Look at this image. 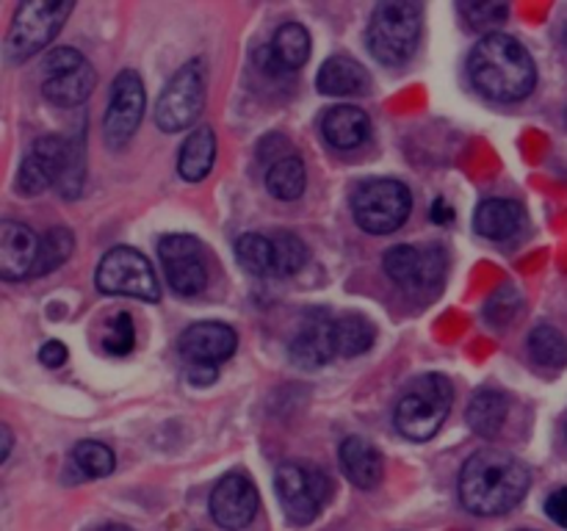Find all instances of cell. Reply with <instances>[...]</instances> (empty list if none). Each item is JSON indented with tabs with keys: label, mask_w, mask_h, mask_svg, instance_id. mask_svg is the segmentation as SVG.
Wrapping results in <instances>:
<instances>
[{
	"label": "cell",
	"mask_w": 567,
	"mask_h": 531,
	"mask_svg": "<svg viewBox=\"0 0 567 531\" xmlns=\"http://www.w3.org/2000/svg\"><path fill=\"white\" fill-rule=\"evenodd\" d=\"M336 321L338 315L324 313V310H313V313L305 315L302 326L288 346V357L297 368L316 371L330 363L332 357H338Z\"/></svg>",
	"instance_id": "15"
},
{
	"label": "cell",
	"mask_w": 567,
	"mask_h": 531,
	"mask_svg": "<svg viewBox=\"0 0 567 531\" xmlns=\"http://www.w3.org/2000/svg\"><path fill=\"white\" fill-rule=\"evenodd\" d=\"M238 335L233 326L221 324V321H199L192 324L177 341V352H181L183 365H186V376L192 385H214L219 365L236 354Z\"/></svg>",
	"instance_id": "7"
},
{
	"label": "cell",
	"mask_w": 567,
	"mask_h": 531,
	"mask_svg": "<svg viewBox=\"0 0 567 531\" xmlns=\"http://www.w3.org/2000/svg\"><path fill=\"white\" fill-rule=\"evenodd\" d=\"M385 271L396 285L404 291L421 293L432 291L446 277V252L437 243H426V247H415V243H399V247L385 252Z\"/></svg>",
	"instance_id": "11"
},
{
	"label": "cell",
	"mask_w": 567,
	"mask_h": 531,
	"mask_svg": "<svg viewBox=\"0 0 567 531\" xmlns=\"http://www.w3.org/2000/svg\"><path fill=\"white\" fill-rule=\"evenodd\" d=\"M258 487L247 473H227L210 492V518L227 531H241L258 514Z\"/></svg>",
	"instance_id": "16"
},
{
	"label": "cell",
	"mask_w": 567,
	"mask_h": 531,
	"mask_svg": "<svg viewBox=\"0 0 567 531\" xmlns=\"http://www.w3.org/2000/svg\"><path fill=\"white\" fill-rule=\"evenodd\" d=\"M413 210V194L408 183L393 177H371L352 194L354 221L371 236H388L408 221Z\"/></svg>",
	"instance_id": "5"
},
{
	"label": "cell",
	"mask_w": 567,
	"mask_h": 531,
	"mask_svg": "<svg viewBox=\"0 0 567 531\" xmlns=\"http://www.w3.org/2000/svg\"><path fill=\"white\" fill-rule=\"evenodd\" d=\"M94 282L109 296H133L138 302H158L161 288L150 260L133 247H114L103 254Z\"/></svg>",
	"instance_id": "8"
},
{
	"label": "cell",
	"mask_w": 567,
	"mask_h": 531,
	"mask_svg": "<svg viewBox=\"0 0 567 531\" xmlns=\"http://www.w3.org/2000/svg\"><path fill=\"white\" fill-rule=\"evenodd\" d=\"M454 404V385L443 374H424L399 398L393 424L408 440H430L441 431Z\"/></svg>",
	"instance_id": "3"
},
{
	"label": "cell",
	"mask_w": 567,
	"mask_h": 531,
	"mask_svg": "<svg viewBox=\"0 0 567 531\" xmlns=\"http://www.w3.org/2000/svg\"><path fill=\"white\" fill-rule=\"evenodd\" d=\"M94 83H97V75H94L92 64L83 61L78 70H70L64 72V75H55V77H44L42 92L53 105L72 108V105H81L83 100H89Z\"/></svg>",
	"instance_id": "23"
},
{
	"label": "cell",
	"mask_w": 567,
	"mask_h": 531,
	"mask_svg": "<svg viewBox=\"0 0 567 531\" xmlns=\"http://www.w3.org/2000/svg\"><path fill=\"white\" fill-rule=\"evenodd\" d=\"M509 413V398L496 387H482L468 404V426L480 437H496Z\"/></svg>",
	"instance_id": "24"
},
{
	"label": "cell",
	"mask_w": 567,
	"mask_h": 531,
	"mask_svg": "<svg viewBox=\"0 0 567 531\" xmlns=\"http://www.w3.org/2000/svg\"><path fill=\"white\" fill-rule=\"evenodd\" d=\"M316 88L330 97H352V94L360 97V94H369L371 77L360 61L349 59V55H332L321 64Z\"/></svg>",
	"instance_id": "19"
},
{
	"label": "cell",
	"mask_w": 567,
	"mask_h": 531,
	"mask_svg": "<svg viewBox=\"0 0 567 531\" xmlns=\"http://www.w3.org/2000/svg\"><path fill=\"white\" fill-rule=\"evenodd\" d=\"M529 354L543 368H565L567 365V341L563 332L551 324H540L529 335Z\"/></svg>",
	"instance_id": "29"
},
{
	"label": "cell",
	"mask_w": 567,
	"mask_h": 531,
	"mask_svg": "<svg viewBox=\"0 0 567 531\" xmlns=\"http://www.w3.org/2000/svg\"><path fill=\"white\" fill-rule=\"evenodd\" d=\"M275 492L280 507L293 525H308L319 518L321 507L330 498L332 485L327 473L308 465L288 462L280 465L275 473Z\"/></svg>",
	"instance_id": "9"
},
{
	"label": "cell",
	"mask_w": 567,
	"mask_h": 531,
	"mask_svg": "<svg viewBox=\"0 0 567 531\" xmlns=\"http://www.w3.org/2000/svg\"><path fill=\"white\" fill-rule=\"evenodd\" d=\"M468 77L485 97L518 103L537 86V66L529 50L507 33H487L468 55Z\"/></svg>",
	"instance_id": "2"
},
{
	"label": "cell",
	"mask_w": 567,
	"mask_h": 531,
	"mask_svg": "<svg viewBox=\"0 0 567 531\" xmlns=\"http://www.w3.org/2000/svg\"><path fill=\"white\" fill-rule=\"evenodd\" d=\"M305 183H308V175H305V160L299 153L282 155V158L271 160L266 169V188L286 202L302 197Z\"/></svg>",
	"instance_id": "26"
},
{
	"label": "cell",
	"mask_w": 567,
	"mask_h": 531,
	"mask_svg": "<svg viewBox=\"0 0 567 531\" xmlns=\"http://www.w3.org/2000/svg\"><path fill=\"white\" fill-rule=\"evenodd\" d=\"M83 53H78L75 48H53L44 55V77L64 75V72L78 70L83 64Z\"/></svg>",
	"instance_id": "36"
},
{
	"label": "cell",
	"mask_w": 567,
	"mask_h": 531,
	"mask_svg": "<svg viewBox=\"0 0 567 531\" xmlns=\"http://www.w3.org/2000/svg\"><path fill=\"white\" fill-rule=\"evenodd\" d=\"M97 531H133V529H127V525H120V523H111V525H103V529H97Z\"/></svg>",
	"instance_id": "41"
},
{
	"label": "cell",
	"mask_w": 567,
	"mask_h": 531,
	"mask_svg": "<svg viewBox=\"0 0 567 531\" xmlns=\"http://www.w3.org/2000/svg\"><path fill=\"white\" fill-rule=\"evenodd\" d=\"M158 258L172 291L181 296H197L208 285V266H205L203 243L186 232L164 236L158 241Z\"/></svg>",
	"instance_id": "13"
},
{
	"label": "cell",
	"mask_w": 567,
	"mask_h": 531,
	"mask_svg": "<svg viewBox=\"0 0 567 531\" xmlns=\"http://www.w3.org/2000/svg\"><path fill=\"white\" fill-rule=\"evenodd\" d=\"M236 258L249 274L255 277H277V252L271 236L247 232L236 241Z\"/></svg>",
	"instance_id": "27"
},
{
	"label": "cell",
	"mask_w": 567,
	"mask_h": 531,
	"mask_svg": "<svg viewBox=\"0 0 567 531\" xmlns=\"http://www.w3.org/2000/svg\"><path fill=\"white\" fill-rule=\"evenodd\" d=\"M271 59L277 70H299L310 59V33L299 22H286L277 28L275 39L269 44Z\"/></svg>",
	"instance_id": "25"
},
{
	"label": "cell",
	"mask_w": 567,
	"mask_h": 531,
	"mask_svg": "<svg viewBox=\"0 0 567 531\" xmlns=\"http://www.w3.org/2000/svg\"><path fill=\"white\" fill-rule=\"evenodd\" d=\"M70 155L72 142L70 138L55 136V133L33 142L25 160H22L20 175H17V191L25 194V197H37V194L55 186V183L61 186V180L66 175V166H70Z\"/></svg>",
	"instance_id": "14"
},
{
	"label": "cell",
	"mask_w": 567,
	"mask_h": 531,
	"mask_svg": "<svg viewBox=\"0 0 567 531\" xmlns=\"http://www.w3.org/2000/svg\"><path fill=\"white\" fill-rule=\"evenodd\" d=\"M529 487V468L518 457L498 448H482L460 470V501L480 518H496L515 509Z\"/></svg>",
	"instance_id": "1"
},
{
	"label": "cell",
	"mask_w": 567,
	"mask_h": 531,
	"mask_svg": "<svg viewBox=\"0 0 567 531\" xmlns=\"http://www.w3.org/2000/svg\"><path fill=\"white\" fill-rule=\"evenodd\" d=\"M465 20L471 22V28H493L502 25L509 17L507 3H463Z\"/></svg>",
	"instance_id": "35"
},
{
	"label": "cell",
	"mask_w": 567,
	"mask_h": 531,
	"mask_svg": "<svg viewBox=\"0 0 567 531\" xmlns=\"http://www.w3.org/2000/svg\"><path fill=\"white\" fill-rule=\"evenodd\" d=\"M133 346H136V326H133V319L131 313H116V319L111 321L109 332H105L103 337V348L109 354H114V357H125V354L133 352Z\"/></svg>",
	"instance_id": "33"
},
{
	"label": "cell",
	"mask_w": 567,
	"mask_h": 531,
	"mask_svg": "<svg viewBox=\"0 0 567 531\" xmlns=\"http://www.w3.org/2000/svg\"><path fill=\"white\" fill-rule=\"evenodd\" d=\"M526 221L524 205L515 202V199H502L493 197L476 208L474 214V227L482 238H491V241H509L520 232Z\"/></svg>",
	"instance_id": "20"
},
{
	"label": "cell",
	"mask_w": 567,
	"mask_h": 531,
	"mask_svg": "<svg viewBox=\"0 0 567 531\" xmlns=\"http://www.w3.org/2000/svg\"><path fill=\"white\" fill-rule=\"evenodd\" d=\"M214 160L216 136L208 125H203L197 131H192V136H186V142H183L181 155H177V171H181L183 180L199 183L214 169Z\"/></svg>",
	"instance_id": "22"
},
{
	"label": "cell",
	"mask_w": 567,
	"mask_h": 531,
	"mask_svg": "<svg viewBox=\"0 0 567 531\" xmlns=\"http://www.w3.org/2000/svg\"><path fill=\"white\" fill-rule=\"evenodd\" d=\"M338 330V357H358V354L369 352L374 346L377 330L371 326L369 319L360 313L338 315L336 321Z\"/></svg>",
	"instance_id": "28"
},
{
	"label": "cell",
	"mask_w": 567,
	"mask_h": 531,
	"mask_svg": "<svg viewBox=\"0 0 567 531\" xmlns=\"http://www.w3.org/2000/svg\"><path fill=\"white\" fill-rule=\"evenodd\" d=\"M321 133H324L327 144H332L336 149H358L369 138L371 119L363 108L336 105L321 119Z\"/></svg>",
	"instance_id": "21"
},
{
	"label": "cell",
	"mask_w": 567,
	"mask_h": 531,
	"mask_svg": "<svg viewBox=\"0 0 567 531\" xmlns=\"http://www.w3.org/2000/svg\"><path fill=\"white\" fill-rule=\"evenodd\" d=\"M205 105V66L194 59L172 75L155 103V125L164 133H177L199 119Z\"/></svg>",
	"instance_id": "10"
},
{
	"label": "cell",
	"mask_w": 567,
	"mask_h": 531,
	"mask_svg": "<svg viewBox=\"0 0 567 531\" xmlns=\"http://www.w3.org/2000/svg\"><path fill=\"white\" fill-rule=\"evenodd\" d=\"M341 465L347 479L360 490H374L385 473V462H382L380 448L365 437L352 435L341 442Z\"/></svg>",
	"instance_id": "18"
},
{
	"label": "cell",
	"mask_w": 567,
	"mask_h": 531,
	"mask_svg": "<svg viewBox=\"0 0 567 531\" xmlns=\"http://www.w3.org/2000/svg\"><path fill=\"white\" fill-rule=\"evenodd\" d=\"M72 232L66 227H50L42 238H39V258L33 266V277L50 274L53 269H59L66 258L72 254Z\"/></svg>",
	"instance_id": "30"
},
{
	"label": "cell",
	"mask_w": 567,
	"mask_h": 531,
	"mask_svg": "<svg viewBox=\"0 0 567 531\" xmlns=\"http://www.w3.org/2000/svg\"><path fill=\"white\" fill-rule=\"evenodd\" d=\"M546 512L554 523L567 529V487H559V490H554L551 496H548Z\"/></svg>",
	"instance_id": "37"
},
{
	"label": "cell",
	"mask_w": 567,
	"mask_h": 531,
	"mask_svg": "<svg viewBox=\"0 0 567 531\" xmlns=\"http://www.w3.org/2000/svg\"><path fill=\"white\" fill-rule=\"evenodd\" d=\"M39 258L37 232L20 221L0 225V277L9 282L33 277V266Z\"/></svg>",
	"instance_id": "17"
},
{
	"label": "cell",
	"mask_w": 567,
	"mask_h": 531,
	"mask_svg": "<svg viewBox=\"0 0 567 531\" xmlns=\"http://www.w3.org/2000/svg\"><path fill=\"white\" fill-rule=\"evenodd\" d=\"M72 14L70 0H28L17 9L6 37V59L11 64L31 59L59 37L61 25Z\"/></svg>",
	"instance_id": "6"
},
{
	"label": "cell",
	"mask_w": 567,
	"mask_h": 531,
	"mask_svg": "<svg viewBox=\"0 0 567 531\" xmlns=\"http://www.w3.org/2000/svg\"><path fill=\"white\" fill-rule=\"evenodd\" d=\"M39 360H42V365H48V368H59L66 360V346L59 341H48L42 346V352H39Z\"/></svg>",
	"instance_id": "38"
},
{
	"label": "cell",
	"mask_w": 567,
	"mask_h": 531,
	"mask_svg": "<svg viewBox=\"0 0 567 531\" xmlns=\"http://www.w3.org/2000/svg\"><path fill=\"white\" fill-rule=\"evenodd\" d=\"M518 310H520L518 291H515V288H502V291H498L496 296L487 302L485 319L491 321V324L502 326V324H507V321H513Z\"/></svg>",
	"instance_id": "34"
},
{
	"label": "cell",
	"mask_w": 567,
	"mask_h": 531,
	"mask_svg": "<svg viewBox=\"0 0 567 531\" xmlns=\"http://www.w3.org/2000/svg\"><path fill=\"white\" fill-rule=\"evenodd\" d=\"M72 462L89 479H103V476L114 473L116 457L109 446L100 440H81L72 448Z\"/></svg>",
	"instance_id": "31"
},
{
	"label": "cell",
	"mask_w": 567,
	"mask_h": 531,
	"mask_svg": "<svg viewBox=\"0 0 567 531\" xmlns=\"http://www.w3.org/2000/svg\"><path fill=\"white\" fill-rule=\"evenodd\" d=\"M432 219H435L437 225H449V221L454 219V210L449 208L446 199H435V205H432Z\"/></svg>",
	"instance_id": "39"
},
{
	"label": "cell",
	"mask_w": 567,
	"mask_h": 531,
	"mask_svg": "<svg viewBox=\"0 0 567 531\" xmlns=\"http://www.w3.org/2000/svg\"><path fill=\"white\" fill-rule=\"evenodd\" d=\"M277 252V277L297 274L305 263H308V249H305L302 238H297L293 232H277L271 236Z\"/></svg>",
	"instance_id": "32"
},
{
	"label": "cell",
	"mask_w": 567,
	"mask_h": 531,
	"mask_svg": "<svg viewBox=\"0 0 567 531\" xmlns=\"http://www.w3.org/2000/svg\"><path fill=\"white\" fill-rule=\"evenodd\" d=\"M421 20L424 11L419 3H380L371 14L369 48L377 61L388 66H399L415 53L421 39Z\"/></svg>",
	"instance_id": "4"
},
{
	"label": "cell",
	"mask_w": 567,
	"mask_h": 531,
	"mask_svg": "<svg viewBox=\"0 0 567 531\" xmlns=\"http://www.w3.org/2000/svg\"><path fill=\"white\" fill-rule=\"evenodd\" d=\"M565 42H567V28H565Z\"/></svg>",
	"instance_id": "42"
},
{
	"label": "cell",
	"mask_w": 567,
	"mask_h": 531,
	"mask_svg": "<svg viewBox=\"0 0 567 531\" xmlns=\"http://www.w3.org/2000/svg\"><path fill=\"white\" fill-rule=\"evenodd\" d=\"M144 105H147V94H144L142 75L136 70H122L114 77V86H111L109 108H105L103 122L105 142L111 147L120 149L131 142L133 133L142 125Z\"/></svg>",
	"instance_id": "12"
},
{
	"label": "cell",
	"mask_w": 567,
	"mask_h": 531,
	"mask_svg": "<svg viewBox=\"0 0 567 531\" xmlns=\"http://www.w3.org/2000/svg\"><path fill=\"white\" fill-rule=\"evenodd\" d=\"M0 435H3V451H0V459L6 462V459H9V454H11V442H14V440H11V429L6 424L0 426Z\"/></svg>",
	"instance_id": "40"
}]
</instances>
